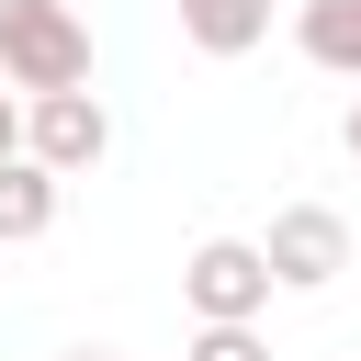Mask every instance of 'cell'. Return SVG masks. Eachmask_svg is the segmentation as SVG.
Returning a JSON list of instances; mask_svg holds the SVG:
<instances>
[{"mask_svg": "<svg viewBox=\"0 0 361 361\" xmlns=\"http://www.w3.org/2000/svg\"><path fill=\"white\" fill-rule=\"evenodd\" d=\"M0 68H11V90H79L90 79V11L79 0H0Z\"/></svg>", "mask_w": 361, "mask_h": 361, "instance_id": "1", "label": "cell"}, {"mask_svg": "<svg viewBox=\"0 0 361 361\" xmlns=\"http://www.w3.org/2000/svg\"><path fill=\"white\" fill-rule=\"evenodd\" d=\"M23 147H34L45 169L90 180V169L113 158V113H102V90H90V79H79V90H23Z\"/></svg>", "mask_w": 361, "mask_h": 361, "instance_id": "2", "label": "cell"}, {"mask_svg": "<svg viewBox=\"0 0 361 361\" xmlns=\"http://www.w3.org/2000/svg\"><path fill=\"white\" fill-rule=\"evenodd\" d=\"M271 293H282V271H271L259 237H203L180 259V305L192 316H271Z\"/></svg>", "mask_w": 361, "mask_h": 361, "instance_id": "3", "label": "cell"}, {"mask_svg": "<svg viewBox=\"0 0 361 361\" xmlns=\"http://www.w3.org/2000/svg\"><path fill=\"white\" fill-rule=\"evenodd\" d=\"M259 248H271V271H282V293H327V282L350 271V226H338L327 203H282Z\"/></svg>", "mask_w": 361, "mask_h": 361, "instance_id": "4", "label": "cell"}, {"mask_svg": "<svg viewBox=\"0 0 361 361\" xmlns=\"http://www.w3.org/2000/svg\"><path fill=\"white\" fill-rule=\"evenodd\" d=\"M56 203H68V169H45L34 147H11L0 158V248H34L56 226Z\"/></svg>", "mask_w": 361, "mask_h": 361, "instance_id": "5", "label": "cell"}, {"mask_svg": "<svg viewBox=\"0 0 361 361\" xmlns=\"http://www.w3.org/2000/svg\"><path fill=\"white\" fill-rule=\"evenodd\" d=\"M169 11H180V45L192 56H248L271 34V0H169Z\"/></svg>", "mask_w": 361, "mask_h": 361, "instance_id": "6", "label": "cell"}, {"mask_svg": "<svg viewBox=\"0 0 361 361\" xmlns=\"http://www.w3.org/2000/svg\"><path fill=\"white\" fill-rule=\"evenodd\" d=\"M293 45H305V68L361 79V0H305L293 11Z\"/></svg>", "mask_w": 361, "mask_h": 361, "instance_id": "7", "label": "cell"}, {"mask_svg": "<svg viewBox=\"0 0 361 361\" xmlns=\"http://www.w3.org/2000/svg\"><path fill=\"white\" fill-rule=\"evenodd\" d=\"M180 361H271V338H259V316H203Z\"/></svg>", "mask_w": 361, "mask_h": 361, "instance_id": "8", "label": "cell"}, {"mask_svg": "<svg viewBox=\"0 0 361 361\" xmlns=\"http://www.w3.org/2000/svg\"><path fill=\"white\" fill-rule=\"evenodd\" d=\"M11 147H23V102L0 90V158H11Z\"/></svg>", "mask_w": 361, "mask_h": 361, "instance_id": "9", "label": "cell"}, {"mask_svg": "<svg viewBox=\"0 0 361 361\" xmlns=\"http://www.w3.org/2000/svg\"><path fill=\"white\" fill-rule=\"evenodd\" d=\"M338 147H350V158H361V79H350V124H338Z\"/></svg>", "mask_w": 361, "mask_h": 361, "instance_id": "10", "label": "cell"}, {"mask_svg": "<svg viewBox=\"0 0 361 361\" xmlns=\"http://www.w3.org/2000/svg\"><path fill=\"white\" fill-rule=\"evenodd\" d=\"M68 361H113V350H68Z\"/></svg>", "mask_w": 361, "mask_h": 361, "instance_id": "11", "label": "cell"}, {"mask_svg": "<svg viewBox=\"0 0 361 361\" xmlns=\"http://www.w3.org/2000/svg\"><path fill=\"white\" fill-rule=\"evenodd\" d=\"M0 90H11V68H0Z\"/></svg>", "mask_w": 361, "mask_h": 361, "instance_id": "12", "label": "cell"}]
</instances>
